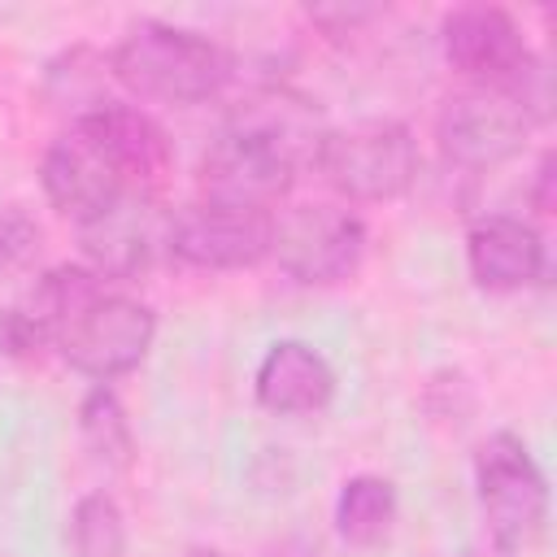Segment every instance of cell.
<instances>
[{
    "mask_svg": "<svg viewBox=\"0 0 557 557\" xmlns=\"http://www.w3.org/2000/svg\"><path fill=\"white\" fill-rule=\"evenodd\" d=\"M122 91L157 104H205L235 78V57L187 26L144 17L109 52Z\"/></svg>",
    "mask_w": 557,
    "mask_h": 557,
    "instance_id": "cell-1",
    "label": "cell"
},
{
    "mask_svg": "<svg viewBox=\"0 0 557 557\" xmlns=\"http://www.w3.org/2000/svg\"><path fill=\"white\" fill-rule=\"evenodd\" d=\"M313 170L348 205H387L400 200L422 170L418 139L396 117H361L352 126H331Z\"/></svg>",
    "mask_w": 557,
    "mask_h": 557,
    "instance_id": "cell-2",
    "label": "cell"
},
{
    "mask_svg": "<svg viewBox=\"0 0 557 557\" xmlns=\"http://www.w3.org/2000/svg\"><path fill=\"white\" fill-rule=\"evenodd\" d=\"M474 496L487 522V540L509 553L531 544L548 522V479L513 431H492L474 448Z\"/></svg>",
    "mask_w": 557,
    "mask_h": 557,
    "instance_id": "cell-3",
    "label": "cell"
},
{
    "mask_svg": "<svg viewBox=\"0 0 557 557\" xmlns=\"http://www.w3.org/2000/svg\"><path fill=\"white\" fill-rule=\"evenodd\" d=\"M157 339V313L126 296V292H109L100 287L70 322L65 331L57 335V352L70 370L96 379V383H109L126 370H135L148 348Z\"/></svg>",
    "mask_w": 557,
    "mask_h": 557,
    "instance_id": "cell-4",
    "label": "cell"
},
{
    "mask_svg": "<svg viewBox=\"0 0 557 557\" xmlns=\"http://www.w3.org/2000/svg\"><path fill=\"white\" fill-rule=\"evenodd\" d=\"M531 126L535 122L513 91L461 87L435 113V148L453 170L479 174V170H496L509 157H518Z\"/></svg>",
    "mask_w": 557,
    "mask_h": 557,
    "instance_id": "cell-5",
    "label": "cell"
},
{
    "mask_svg": "<svg viewBox=\"0 0 557 557\" xmlns=\"http://www.w3.org/2000/svg\"><path fill=\"white\" fill-rule=\"evenodd\" d=\"M270 257L300 287H335L366 257V222L348 205H296L274 218Z\"/></svg>",
    "mask_w": 557,
    "mask_h": 557,
    "instance_id": "cell-6",
    "label": "cell"
},
{
    "mask_svg": "<svg viewBox=\"0 0 557 557\" xmlns=\"http://www.w3.org/2000/svg\"><path fill=\"white\" fill-rule=\"evenodd\" d=\"M440 48L444 61L461 78H470V87H500V91H513L535 61L518 17L500 4H461L444 13Z\"/></svg>",
    "mask_w": 557,
    "mask_h": 557,
    "instance_id": "cell-7",
    "label": "cell"
},
{
    "mask_svg": "<svg viewBox=\"0 0 557 557\" xmlns=\"http://www.w3.org/2000/svg\"><path fill=\"white\" fill-rule=\"evenodd\" d=\"M39 187L48 196V205L70 218L74 226L100 218L109 205H117L122 196H131L135 187L122 178V170L113 165V157L104 152V144L83 126H65L39 161ZM157 196V191H152Z\"/></svg>",
    "mask_w": 557,
    "mask_h": 557,
    "instance_id": "cell-8",
    "label": "cell"
},
{
    "mask_svg": "<svg viewBox=\"0 0 557 557\" xmlns=\"http://www.w3.org/2000/svg\"><path fill=\"white\" fill-rule=\"evenodd\" d=\"M170 213L174 209H165L152 191L122 196L100 218L78 226L83 265L104 283H122V278L144 274L170 244Z\"/></svg>",
    "mask_w": 557,
    "mask_h": 557,
    "instance_id": "cell-9",
    "label": "cell"
},
{
    "mask_svg": "<svg viewBox=\"0 0 557 557\" xmlns=\"http://www.w3.org/2000/svg\"><path fill=\"white\" fill-rule=\"evenodd\" d=\"M274 213H248L196 200L170 213L165 252L191 270H248L270 257Z\"/></svg>",
    "mask_w": 557,
    "mask_h": 557,
    "instance_id": "cell-10",
    "label": "cell"
},
{
    "mask_svg": "<svg viewBox=\"0 0 557 557\" xmlns=\"http://www.w3.org/2000/svg\"><path fill=\"white\" fill-rule=\"evenodd\" d=\"M226 131L278 152L283 161H292L300 170V165L318 161V148H322L331 126H326L313 96L296 91L292 83L265 78V83H252L244 96L231 100Z\"/></svg>",
    "mask_w": 557,
    "mask_h": 557,
    "instance_id": "cell-11",
    "label": "cell"
},
{
    "mask_svg": "<svg viewBox=\"0 0 557 557\" xmlns=\"http://www.w3.org/2000/svg\"><path fill=\"white\" fill-rule=\"evenodd\" d=\"M296 183V165L283 161L278 152L222 131L200 165H196V187L200 200L209 205H226V209H248V213H274V205L292 191Z\"/></svg>",
    "mask_w": 557,
    "mask_h": 557,
    "instance_id": "cell-12",
    "label": "cell"
},
{
    "mask_svg": "<svg viewBox=\"0 0 557 557\" xmlns=\"http://www.w3.org/2000/svg\"><path fill=\"white\" fill-rule=\"evenodd\" d=\"M109 287L87 265H52L44 270L9 309H0V352L22 357L44 344H57L65 322L100 292Z\"/></svg>",
    "mask_w": 557,
    "mask_h": 557,
    "instance_id": "cell-13",
    "label": "cell"
},
{
    "mask_svg": "<svg viewBox=\"0 0 557 557\" xmlns=\"http://www.w3.org/2000/svg\"><path fill=\"white\" fill-rule=\"evenodd\" d=\"M466 265L483 292H522L535 287L548 270L540 231L513 213H483L466 231Z\"/></svg>",
    "mask_w": 557,
    "mask_h": 557,
    "instance_id": "cell-14",
    "label": "cell"
},
{
    "mask_svg": "<svg viewBox=\"0 0 557 557\" xmlns=\"http://www.w3.org/2000/svg\"><path fill=\"white\" fill-rule=\"evenodd\" d=\"M252 392L274 418H313L335 400V370L313 344L274 339L257 361Z\"/></svg>",
    "mask_w": 557,
    "mask_h": 557,
    "instance_id": "cell-15",
    "label": "cell"
},
{
    "mask_svg": "<svg viewBox=\"0 0 557 557\" xmlns=\"http://www.w3.org/2000/svg\"><path fill=\"white\" fill-rule=\"evenodd\" d=\"M83 126L104 144V152L113 157V165L122 170V178L135 191H157L165 183V174L174 165V148H170L165 126L148 109L113 100L109 109L83 117Z\"/></svg>",
    "mask_w": 557,
    "mask_h": 557,
    "instance_id": "cell-16",
    "label": "cell"
},
{
    "mask_svg": "<svg viewBox=\"0 0 557 557\" xmlns=\"http://www.w3.org/2000/svg\"><path fill=\"white\" fill-rule=\"evenodd\" d=\"M113 61L109 52L91 48V44H70L61 48L48 65H44V78H39V96L52 113H61L70 126L109 109L113 104Z\"/></svg>",
    "mask_w": 557,
    "mask_h": 557,
    "instance_id": "cell-17",
    "label": "cell"
},
{
    "mask_svg": "<svg viewBox=\"0 0 557 557\" xmlns=\"http://www.w3.org/2000/svg\"><path fill=\"white\" fill-rule=\"evenodd\" d=\"M396 483L383 474H352L335 496V531L352 548H374L396 527Z\"/></svg>",
    "mask_w": 557,
    "mask_h": 557,
    "instance_id": "cell-18",
    "label": "cell"
},
{
    "mask_svg": "<svg viewBox=\"0 0 557 557\" xmlns=\"http://www.w3.org/2000/svg\"><path fill=\"white\" fill-rule=\"evenodd\" d=\"M78 435H83V448L91 453L96 466H104L113 474L131 470L135 431H131V418H126V409L109 383H91L87 396L78 400Z\"/></svg>",
    "mask_w": 557,
    "mask_h": 557,
    "instance_id": "cell-19",
    "label": "cell"
},
{
    "mask_svg": "<svg viewBox=\"0 0 557 557\" xmlns=\"http://www.w3.org/2000/svg\"><path fill=\"white\" fill-rule=\"evenodd\" d=\"M70 553L74 557H122L126 553V518L109 492L78 496L70 513Z\"/></svg>",
    "mask_w": 557,
    "mask_h": 557,
    "instance_id": "cell-20",
    "label": "cell"
},
{
    "mask_svg": "<svg viewBox=\"0 0 557 557\" xmlns=\"http://www.w3.org/2000/svg\"><path fill=\"white\" fill-rule=\"evenodd\" d=\"M39 239H44V231L22 205H0V278L22 270L26 261H35Z\"/></svg>",
    "mask_w": 557,
    "mask_h": 557,
    "instance_id": "cell-21",
    "label": "cell"
},
{
    "mask_svg": "<svg viewBox=\"0 0 557 557\" xmlns=\"http://www.w3.org/2000/svg\"><path fill=\"white\" fill-rule=\"evenodd\" d=\"M370 17H379V9H370V4H322V9H309V22L322 26L331 39L352 35V30L366 26Z\"/></svg>",
    "mask_w": 557,
    "mask_h": 557,
    "instance_id": "cell-22",
    "label": "cell"
},
{
    "mask_svg": "<svg viewBox=\"0 0 557 557\" xmlns=\"http://www.w3.org/2000/svg\"><path fill=\"white\" fill-rule=\"evenodd\" d=\"M531 209H535L540 218L553 213V152H544L540 165H535V178H531Z\"/></svg>",
    "mask_w": 557,
    "mask_h": 557,
    "instance_id": "cell-23",
    "label": "cell"
},
{
    "mask_svg": "<svg viewBox=\"0 0 557 557\" xmlns=\"http://www.w3.org/2000/svg\"><path fill=\"white\" fill-rule=\"evenodd\" d=\"M265 557H318V544L305 535H283L278 544L265 548Z\"/></svg>",
    "mask_w": 557,
    "mask_h": 557,
    "instance_id": "cell-24",
    "label": "cell"
},
{
    "mask_svg": "<svg viewBox=\"0 0 557 557\" xmlns=\"http://www.w3.org/2000/svg\"><path fill=\"white\" fill-rule=\"evenodd\" d=\"M466 557H513V553H509V548H500L496 540H483V544H470V548H466Z\"/></svg>",
    "mask_w": 557,
    "mask_h": 557,
    "instance_id": "cell-25",
    "label": "cell"
},
{
    "mask_svg": "<svg viewBox=\"0 0 557 557\" xmlns=\"http://www.w3.org/2000/svg\"><path fill=\"white\" fill-rule=\"evenodd\" d=\"M183 557H226L222 548H213V544H196V548H187Z\"/></svg>",
    "mask_w": 557,
    "mask_h": 557,
    "instance_id": "cell-26",
    "label": "cell"
}]
</instances>
